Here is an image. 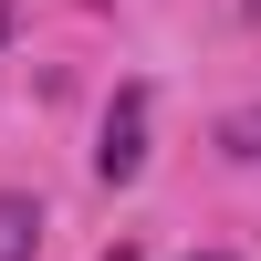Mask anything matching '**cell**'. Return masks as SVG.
Listing matches in <instances>:
<instances>
[{
    "label": "cell",
    "mask_w": 261,
    "mask_h": 261,
    "mask_svg": "<svg viewBox=\"0 0 261 261\" xmlns=\"http://www.w3.org/2000/svg\"><path fill=\"white\" fill-rule=\"evenodd\" d=\"M136 167H146V84H125V94H115V115H105V146H94V178H105V188H125Z\"/></svg>",
    "instance_id": "6da1fadb"
},
{
    "label": "cell",
    "mask_w": 261,
    "mask_h": 261,
    "mask_svg": "<svg viewBox=\"0 0 261 261\" xmlns=\"http://www.w3.org/2000/svg\"><path fill=\"white\" fill-rule=\"evenodd\" d=\"M32 251H42V199L0 188V261H32Z\"/></svg>",
    "instance_id": "7a4b0ae2"
},
{
    "label": "cell",
    "mask_w": 261,
    "mask_h": 261,
    "mask_svg": "<svg viewBox=\"0 0 261 261\" xmlns=\"http://www.w3.org/2000/svg\"><path fill=\"white\" fill-rule=\"evenodd\" d=\"M220 157L261 167V105H230V115H220Z\"/></svg>",
    "instance_id": "3957f363"
},
{
    "label": "cell",
    "mask_w": 261,
    "mask_h": 261,
    "mask_svg": "<svg viewBox=\"0 0 261 261\" xmlns=\"http://www.w3.org/2000/svg\"><path fill=\"white\" fill-rule=\"evenodd\" d=\"M11 21H21V0H0V42H11Z\"/></svg>",
    "instance_id": "277c9868"
},
{
    "label": "cell",
    "mask_w": 261,
    "mask_h": 261,
    "mask_svg": "<svg viewBox=\"0 0 261 261\" xmlns=\"http://www.w3.org/2000/svg\"><path fill=\"white\" fill-rule=\"evenodd\" d=\"M105 261H136V251H125V241H115V251H105Z\"/></svg>",
    "instance_id": "5b68a950"
},
{
    "label": "cell",
    "mask_w": 261,
    "mask_h": 261,
    "mask_svg": "<svg viewBox=\"0 0 261 261\" xmlns=\"http://www.w3.org/2000/svg\"><path fill=\"white\" fill-rule=\"evenodd\" d=\"M241 11H251V21H261V0H241Z\"/></svg>",
    "instance_id": "8992f818"
},
{
    "label": "cell",
    "mask_w": 261,
    "mask_h": 261,
    "mask_svg": "<svg viewBox=\"0 0 261 261\" xmlns=\"http://www.w3.org/2000/svg\"><path fill=\"white\" fill-rule=\"evenodd\" d=\"M199 261H220V251H199Z\"/></svg>",
    "instance_id": "52a82bcc"
}]
</instances>
